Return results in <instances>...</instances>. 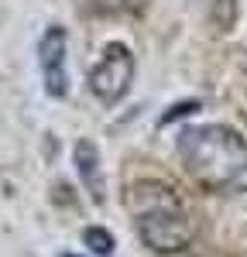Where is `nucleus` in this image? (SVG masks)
Here are the masks:
<instances>
[{
  "instance_id": "f257e3e1",
  "label": "nucleus",
  "mask_w": 247,
  "mask_h": 257,
  "mask_svg": "<svg viewBox=\"0 0 247 257\" xmlns=\"http://www.w3.org/2000/svg\"><path fill=\"white\" fill-rule=\"evenodd\" d=\"M175 155L189 182L203 192H247V138L230 123H185L175 138Z\"/></svg>"
},
{
  "instance_id": "f03ea898",
  "label": "nucleus",
  "mask_w": 247,
  "mask_h": 257,
  "mask_svg": "<svg viewBox=\"0 0 247 257\" xmlns=\"http://www.w3.org/2000/svg\"><path fill=\"white\" fill-rule=\"evenodd\" d=\"M138 237L155 254H182L196 240V223L179 202H155L134 216Z\"/></svg>"
},
{
  "instance_id": "7ed1b4c3",
  "label": "nucleus",
  "mask_w": 247,
  "mask_h": 257,
  "mask_svg": "<svg viewBox=\"0 0 247 257\" xmlns=\"http://www.w3.org/2000/svg\"><path fill=\"white\" fill-rule=\"evenodd\" d=\"M134 76H138V59H134L131 45H124V41H106L100 59L89 65L86 86H89V93L100 99L103 106H117V103L131 93Z\"/></svg>"
},
{
  "instance_id": "20e7f679",
  "label": "nucleus",
  "mask_w": 247,
  "mask_h": 257,
  "mask_svg": "<svg viewBox=\"0 0 247 257\" xmlns=\"http://www.w3.org/2000/svg\"><path fill=\"white\" fill-rule=\"evenodd\" d=\"M69 35L62 24H48L45 35L38 38V69H41V82L45 93L52 99H65L69 96Z\"/></svg>"
},
{
  "instance_id": "39448f33",
  "label": "nucleus",
  "mask_w": 247,
  "mask_h": 257,
  "mask_svg": "<svg viewBox=\"0 0 247 257\" xmlns=\"http://www.w3.org/2000/svg\"><path fill=\"white\" fill-rule=\"evenodd\" d=\"M72 161H76V175L86 185V192L93 196V202H103V185H100V151L89 138H79L72 148Z\"/></svg>"
},
{
  "instance_id": "423d86ee",
  "label": "nucleus",
  "mask_w": 247,
  "mask_h": 257,
  "mask_svg": "<svg viewBox=\"0 0 247 257\" xmlns=\"http://www.w3.org/2000/svg\"><path fill=\"white\" fill-rule=\"evenodd\" d=\"M79 7L89 18H141L151 0H79Z\"/></svg>"
},
{
  "instance_id": "0eeeda50",
  "label": "nucleus",
  "mask_w": 247,
  "mask_h": 257,
  "mask_svg": "<svg viewBox=\"0 0 247 257\" xmlns=\"http://www.w3.org/2000/svg\"><path fill=\"white\" fill-rule=\"evenodd\" d=\"M82 243L89 247V254H96V257H113V250H117V237L106 226H86L82 230Z\"/></svg>"
},
{
  "instance_id": "6e6552de",
  "label": "nucleus",
  "mask_w": 247,
  "mask_h": 257,
  "mask_svg": "<svg viewBox=\"0 0 247 257\" xmlns=\"http://www.w3.org/2000/svg\"><path fill=\"white\" fill-rule=\"evenodd\" d=\"M199 106H203V103H199V99H185V103H175V106H172V113H165V117L158 120V127H168V123H172V120L185 117V113H196V110H199Z\"/></svg>"
},
{
  "instance_id": "1a4fd4ad",
  "label": "nucleus",
  "mask_w": 247,
  "mask_h": 257,
  "mask_svg": "<svg viewBox=\"0 0 247 257\" xmlns=\"http://www.w3.org/2000/svg\"><path fill=\"white\" fill-rule=\"evenodd\" d=\"M62 257H79V254H62Z\"/></svg>"
}]
</instances>
